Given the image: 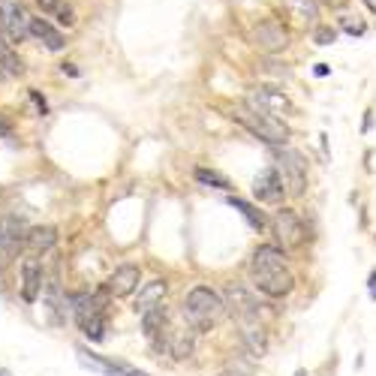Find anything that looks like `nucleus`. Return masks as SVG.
I'll return each mask as SVG.
<instances>
[{"mask_svg":"<svg viewBox=\"0 0 376 376\" xmlns=\"http://www.w3.org/2000/svg\"><path fill=\"white\" fill-rule=\"evenodd\" d=\"M250 280L268 298H283V295H289L295 289V277L289 271L286 253L274 244H262L253 250V256H250Z\"/></svg>","mask_w":376,"mask_h":376,"instance_id":"f257e3e1","label":"nucleus"},{"mask_svg":"<svg viewBox=\"0 0 376 376\" xmlns=\"http://www.w3.org/2000/svg\"><path fill=\"white\" fill-rule=\"evenodd\" d=\"M223 313H226L223 295H217V292L208 289V286H193L187 292V298H184V307H181V316H184V322L196 334L211 332V328L223 319Z\"/></svg>","mask_w":376,"mask_h":376,"instance_id":"f03ea898","label":"nucleus"},{"mask_svg":"<svg viewBox=\"0 0 376 376\" xmlns=\"http://www.w3.org/2000/svg\"><path fill=\"white\" fill-rule=\"evenodd\" d=\"M70 310L90 344H99L106 337V295H90V292L73 295Z\"/></svg>","mask_w":376,"mask_h":376,"instance_id":"7ed1b4c3","label":"nucleus"},{"mask_svg":"<svg viewBox=\"0 0 376 376\" xmlns=\"http://www.w3.org/2000/svg\"><path fill=\"white\" fill-rule=\"evenodd\" d=\"M271 157H274V169L286 193L289 196H301L307 187V159L298 151H292V147H280V145H274Z\"/></svg>","mask_w":376,"mask_h":376,"instance_id":"20e7f679","label":"nucleus"},{"mask_svg":"<svg viewBox=\"0 0 376 376\" xmlns=\"http://www.w3.org/2000/svg\"><path fill=\"white\" fill-rule=\"evenodd\" d=\"M238 121L256 135V139L268 142V145H286L289 142V127L283 123V118L265 115V111H253V109H241L238 111Z\"/></svg>","mask_w":376,"mask_h":376,"instance_id":"39448f33","label":"nucleus"},{"mask_svg":"<svg viewBox=\"0 0 376 376\" xmlns=\"http://www.w3.org/2000/svg\"><path fill=\"white\" fill-rule=\"evenodd\" d=\"M28 13L21 0H0V37L9 42H25L28 40Z\"/></svg>","mask_w":376,"mask_h":376,"instance_id":"423d86ee","label":"nucleus"},{"mask_svg":"<svg viewBox=\"0 0 376 376\" xmlns=\"http://www.w3.org/2000/svg\"><path fill=\"white\" fill-rule=\"evenodd\" d=\"M223 304H226V310H229L241 325L244 322H259L262 307H259V301L244 286H235V283H229V286L223 289Z\"/></svg>","mask_w":376,"mask_h":376,"instance_id":"0eeeda50","label":"nucleus"},{"mask_svg":"<svg viewBox=\"0 0 376 376\" xmlns=\"http://www.w3.org/2000/svg\"><path fill=\"white\" fill-rule=\"evenodd\" d=\"M247 109H253V111H265V115H292V102L289 97L283 94V90L277 87H268V85H262L256 90H250V97H247Z\"/></svg>","mask_w":376,"mask_h":376,"instance_id":"6e6552de","label":"nucleus"},{"mask_svg":"<svg viewBox=\"0 0 376 376\" xmlns=\"http://www.w3.org/2000/svg\"><path fill=\"white\" fill-rule=\"evenodd\" d=\"M274 235L283 244V250H295L307 241V226L292 208H283L274 214Z\"/></svg>","mask_w":376,"mask_h":376,"instance_id":"1a4fd4ad","label":"nucleus"},{"mask_svg":"<svg viewBox=\"0 0 376 376\" xmlns=\"http://www.w3.org/2000/svg\"><path fill=\"white\" fill-rule=\"evenodd\" d=\"M25 232H28V223L21 217H4L0 220V271H4L13 256L25 247Z\"/></svg>","mask_w":376,"mask_h":376,"instance_id":"9d476101","label":"nucleus"},{"mask_svg":"<svg viewBox=\"0 0 376 376\" xmlns=\"http://www.w3.org/2000/svg\"><path fill=\"white\" fill-rule=\"evenodd\" d=\"M250 40H253L256 49L274 54V51H283L289 45V33H286V28H283L280 21L268 18V21H259V25L250 30Z\"/></svg>","mask_w":376,"mask_h":376,"instance_id":"9b49d317","label":"nucleus"},{"mask_svg":"<svg viewBox=\"0 0 376 376\" xmlns=\"http://www.w3.org/2000/svg\"><path fill=\"white\" fill-rule=\"evenodd\" d=\"M75 356H78V361H82V368L102 373V376H147L139 368H130V364H123V361H111L106 356H97V352H87L85 346H78Z\"/></svg>","mask_w":376,"mask_h":376,"instance_id":"f8f14e48","label":"nucleus"},{"mask_svg":"<svg viewBox=\"0 0 376 376\" xmlns=\"http://www.w3.org/2000/svg\"><path fill=\"white\" fill-rule=\"evenodd\" d=\"M253 196L262 205H280L283 202V196H286V187H283V181H280L274 166L262 169V172L253 178Z\"/></svg>","mask_w":376,"mask_h":376,"instance_id":"ddd939ff","label":"nucleus"},{"mask_svg":"<svg viewBox=\"0 0 376 376\" xmlns=\"http://www.w3.org/2000/svg\"><path fill=\"white\" fill-rule=\"evenodd\" d=\"M139 283H142L139 265H121V268H115V274L109 277L106 292L115 295V298H127V295H133L135 289H139Z\"/></svg>","mask_w":376,"mask_h":376,"instance_id":"4468645a","label":"nucleus"},{"mask_svg":"<svg viewBox=\"0 0 376 376\" xmlns=\"http://www.w3.org/2000/svg\"><path fill=\"white\" fill-rule=\"evenodd\" d=\"M42 283H45L42 262L40 259H25V265H21V298H25L28 304H33L42 292Z\"/></svg>","mask_w":376,"mask_h":376,"instance_id":"2eb2a0df","label":"nucleus"},{"mask_svg":"<svg viewBox=\"0 0 376 376\" xmlns=\"http://www.w3.org/2000/svg\"><path fill=\"white\" fill-rule=\"evenodd\" d=\"M28 37H33L37 42H42L49 51H63V33L51 25L49 18H28Z\"/></svg>","mask_w":376,"mask_h":376,"instance_id":"dca6fc26","label":"nucleus"},{"mask_svg":"<svg viewBox=\"0 0 376 376\" xmlns=\"http://www.w3.org/2000/svg\"><path fill=\"white\" fill-rule=\"evenodd\" d=\"M193 349H196V332L187 325V328H172L169 325V337H166V352L178 361H184L193 356Z\"/></svg>","mask_w":376,"mask_h":376,"instance_id":"f3484780","label":"nucleus"},{"mask_svg":"<svg viewBox=\"0 0 376 376\" xmlns=\"http://www.w3.org/2000/svg\"><path fill=\"white\" fill-rule=\"evenodd\" d=\"M58 244V229L54 226H37V229H28L25 232V253L30 256H42V253H49V250Z\"/></svg>","mask_w":376,"mask_h":376,"instance_id":"a211bd4d","label":"nucleus"},{"mask_svg":"<svg viewBox=\"0 0 376 376\" xmlns=\"http://www.w3.org/2000/svg\"><path fill=\"white\" fill-rule=\"evenodd\" d=\"M241 346L247 349L250 358H262L268 352V337L262 332L259 322H244L241 325Z\"/></svg>","mask_w":376,"mask_h":376,"instance_id":"6ab92c4d","label":"nucleus"},{"mask_svg":"<svg viewBox=\"0 0 376 376\" xmlns=\"http://www.w3.org/2000/svg\"><path fill=\"white\" fill-rule=\"evenodd\" d=\"M37 6L42 9L45 18H54L63 28H73L75 25V13H73V6L66 4V0H37Z\"/></svg>","mask_w":376,"mask_h":376,"instance_id":"aec40b11","label":"nucleus"},{"mask_svg":"<svg viewBox=\"0 0 376 376\" xmlns=\"http://www.w3.org/2000/svg\"><path fill=\"white\" fill-rule=\"evenodd\" d=\"M226 202H229L232 205V208L238 211V214H241V217L250 223V229H256V232H262V229H265V226H268V220H265V214H262L259 208H256V205H250L247 199H238V196H229V199H226Z\"/></svg>","mask_w":376,"mask_h":376,"instance_id":"412c9836","label":"nucleus"},{"mask_svg":"<svg viewBox=\"0 0 376 376\" xmlns=\"http://www.w3.org/2000/svg\"><path fill=\"white\" fill-rule=\"evenodd\" d=\"M166 280H151V283H145V286L139 289V298H135V313H142L145 307H151V304H159L166 298Z\"/></svg>","mask_w":376,"mask_h":376,"instance_id":"4be33fe9","label":"nucleus"},{"mask_svg":"<svg viewBox=\"0 0 376 376\" xmlns=\"http://www.w3.org/2000/svg\"><path fill=\"white\" fill-rule=\"evenodd\" d=\"M0 70H4L6 75H25V63H21V58L4 40H0Z\"/></svg>","mask_w":376,"mask_h":376,"instance_id":"5701e85b","label":"nucleus"},{"mask_svg":"<svg viewBox=\"0 0 376 376\" xmlns=\"http://www.w3.org/2000/svg\"><path fill=\"white\" fill-rule=\"evenodd\" d=\"M196 181L202 187H214V190H232L229 178H226L223 172H217V169H196Z\"/></svg>","mask_w":376,"mask_h":376,"instance_id":"b1692460","label":"nucleus"},{"mask_svg":"<svg viewBox=\"0 0 376 376\" xmlns=\"http://www.w3.org/2000/svg\"><path fill=\"white\" fill-rule=\"evenodd\" d=\"M289 9L295 13V18L298 21H313L316 13H319V6H316V0H286Z\"/></svg>","mask_w":376,"mask_h":376,"instance_id":"393cba45","label":"nucleus"},{"mask_svg":"<svg viewBox=\"0 0 376 376\" xmlns=\"http://www.w3.org/2000/svg\"><path fill=\"white\" fill-rule=\"evenodd\" d=\"M334 40H337L334 28H316V42H319V45H332Z\"/></svg>","mask_w":376,"mask_h":376,"instance_id":"a878e982","label":"nucleus"},{"mask_svg":"<svg viewBox=\"0 0 376 376\" xmlns=\"http://www.w3.org/2000/svg\"><path fill=\"white\" fill-rule=\"evenodd\" d=\"M344 30H346V33H352V37H361V33L368 30V28H364V21H352V18H344Z\"/></svg>","mask_w":376,"mask_h":376,"instance_id":"bb28decb","label":"nucleus"},{"mask_svg":"<svg viewBox=\"0 0 376 376\" xmlns=\"http://www.w3.org/2000/svg\"><path fill=\"white\" fill-rule=\"evenodd\" d=\"M30 99H33V106H37V111H40V115H45V99L37 94V90H30Z\"/></svg>","mask_w":376,"mask_h":376,"instance_id":"cd10ccee","label":"nucleus"},{"mask_svg":"<svg viewBox=\"0 0 376 376\" xmlns=\"http://www.w3.org/2000/svg\"><path fill=\"white\" fill-rule=\"evenodd\" d=\"M368 295H370V301H376V271H370V280H368Z\"/></svg>","mask_w":376,"mask_h":376,"instance_id":"c85d7f7f","label":"nucleus"},{"mask_svg":"<svg viewBox=\"0 0 376 376\" xmlns=\"http://www.w3.org/2000/svg\"><path fill=\"white\" fill-rule=\"evenodd\" d=\"M313 73H316L319 78H322V75H328V66H325V63H316V70H313Z\"/></svg>","mask_w":376,"mask_h":376,"instance_id":"c756f323","label":"nucleus"},{"mask_svg":"<svg viewBox=\"0 0 376 376\" xmlns=\"http://www.w3.org/2000/svg\"><path fill=\"white\" fill-rule=\"evenodd\" d=\"M63 73H70V75H78V70H75L73 63H63Z\"/></svg>","mask_w":376,"mask_h":376,"instance_id":"7c9ffc66","label":"nucleus"},{"mask_svg":"<svg viewBox=\"0 0 376 376\" xmlns=\"http://www.w3.org/2000/svg\"><path fill=\"white\" fill-rule=\"evenodd\" d=\"M316 4H332V6H340V4H346V0H316Z\"/></svg>","mask_w":376,"mask_h":376,"instance_id":"2f4dec72","label":"nucleus"},{"mask_svg":"<svg viewBox=\"0 0 376 376\" xmlns=\"http://www.w3.org/2000/svg\"><path fill=\"white\" fill-rule=\"evenodd\" d=\"M364 4H368V6L373 9V13H376V0H364Z\"/></svg>","mask_w":376,"mask_h":376,"instance_id":"473e14b6","label":"nucleus"},{"mask_svg":"<svg viewBox=\"0 0 376 376\" xmlns=\"http://www.w3.org/2000/svg\"><path fill=\"white\" fill-rule=\"evenodd\" d=\"M6 78H9V75H6L4 70H0V85H4V82H6Z\"/></svg>","mask_w":376,"mask_h":376,"instance_id":"72a5a7b5","label":"nucleus"},{"mask_svg":"<svg viewBox=\"0 0 376 376\" xmlns=\"http://www.w3.org/2000/svg\"><path fill=\"white\" fill-rule=\"evenodd\" d=\"M295 376H307V370H295Z\"/></svg>","mask_w":376,"mask_h":376,"instance_id":"f704fd0d","label":"nucleus"},{"mask_svg":"<svg viewBox=\"0 0 376 376\" xmlns=\"http://www.w3.org/2000/svg\"><path fill=\"white\" fill-rule=\"evenodd\" d=\"M0 376H13V373H9V370H0Z\"/></svg>","mask_w":376,"mask_h":376,"instance_id":"c9c22d12","label":"nucleus"},{"mask_svg":"<svg viewBox=\"0 0 376 376\" xmlns=\"http://www.w3.org/2000/svg\"><path fill=\"white\" fill-rule=\"evenodd\" d=\"M220 376H232V373H220Z\"/></svg>","mask_w":376,"mask_h":376,"instance_id":"e433bc0d","label":"nucleus"}]
</instances>
